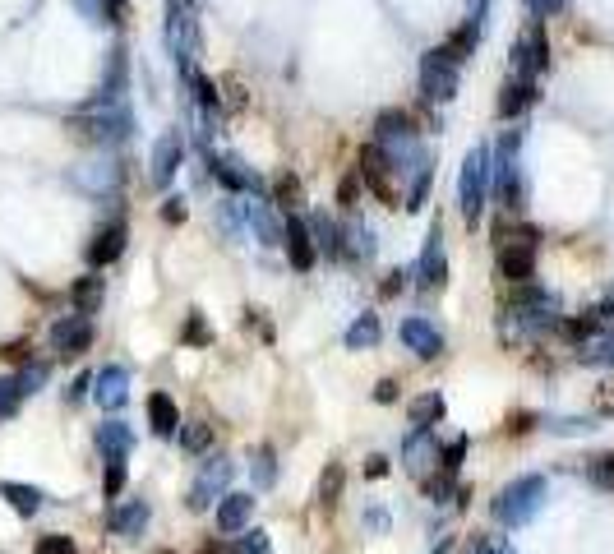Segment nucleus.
<instances>
[{
	"label": "nucleus",
	"instance_id": "1",
	"mask_svg": "<svg viewBox=\"0 0 614 554\" xmlns=\"http://www.w3.org/2000/svg\"><path fill=\"white\" fill-rule=\"evenodd\" d=\"M374 144H379V153L388 157L393 171H411V181H416L421 171H430V153H425L421 130L411 125L407 111H384V116L374 121Z\"/></svg>",
	"mask_w": 614,
	"mask_h": 554
},
{
	"label": "nucleus",
	"instance_id": "2",
	"mask_svg": "<svg viewBox=\"0 0 614 554\" xmlns=\"http://www.w3.org/2000/svg\"><path fill=\"white\" fill-rule=\"evenodd\" d=\"M65 130H74L79 139H88V144L97 148H111V144H125L134 130V116L125 102H88L84 111H74L70 121H65Z\"/></svg>",
	"mask_w": 614,
	"mask_h": 554
},
{
	"label": "nucleus",
	"instance_id": "3",
	"mask_svg": "<svg viewBox=\"0 0 614 554\" xmlns=\"http://www.w3.org/2000/svg\"><path fill=\"white\" fill-rule=\"evenodd\" d=\"M490 148L476 144L467 157H462V176H458V204H462V217L471 227L481 222L485 213V199H490V185H494V171H490Z\"/></svg>",
	"mask_w": 614,
	"mask_h": 554
},
{
	"label": "nucleus",
	"instance_id": "4",
	"mask_svg": "<svg viewBox=\"0 0 614 554\" xmlns=\"http://www.w3.org/2000/svg\"><path fill=\"white\" fill-rule=\"evenodd\" d=\"M545 508V476H518L513 485L494 494V518L504 527H527Z\"/></svg>",
	"mask_w": 614,
	"mask_h": 554
},
{
	"label": "nucleus",
	"instance_id": "5",
	"mask_svg": "<svg viewBox=\"0 0 614 554\" xmlns=\"http://www.w3.org/2000/svg\"><path fill=\"white\" fill-rule=\"evenodd\" d=\"M458 79H462V65L453 61L444 47L425 51V61H421V93H425V102H453V97H458Z\"/></svg>",
	"mask_w": 614,
	"mask_h": 554
},
{
	"label": "nucleus",
	"instance_id": "6",
	"mask_svg": "<svg viewBox=\"0 0 614 554\" xmlns=\"http://www.w3.org/2000/svg\"><path fill=\"white\" fill-rule=\"evenodd\" d=\"M494 171V190H499V204L518 208L522 204V185H518V134H504L499 139V157H490Z\"/></svg>",
	"mask_w": 614,
	"mask_h": 554
},
{
	"label": "nucleus",
	"instance_id": "7",
	"mask_svg": "<svg viewBox=\"0 0 614 554\" xmlns=\"http://www.w3.org/2000/svg\"><path fill=\"white\" fill-rule=\"evenodd\" d=\"M499 277H508L513 287L536 277V231H518V241H508L499 250Z\"/></svg>",
	"mask_w": 614,
	"mask_h": 554
},
{
	"label": "nucleus",
	"instance_id": "8",
	"mask_svg": "<svg viewBox=\"0 0 614 554\" xmlns=\"http://www.w3.org/2000/svg\"><path fill=\"white\" fill-rule=\"evenodd\" d=\"M356 171H361V181L370 185V194L379 199V204L402 208L398 204V190H393V181H388V171H393V167H388V157L379 153V144H374V139L361 148V157H356Z\"/></svg>",
	"mask_w": 614,
	"mask_h": 554
},
{
	"label": "nucleus",
	"instance_id": "9",
	"mask_svg": "<svg viewBox=\"0 0 614 554\" xmlns=\"http://www.w3.org/2000/svg\"><path fill=\"white\" fill-rule=\"evenodd\" d=\"M545 70H550V42H545V28H541V19H536V24L518 37V47H513V74L536 79V74H545Z\"/></svg>",
	"mask_w": 614,
	"mask_h": 554
},
{
	"label": "nucleus",
	"instance_id": "10",
	"mask_svg": "<svg viewBox=\"0 0 614 554\" xmlns=\"http://www.w3.org/2000/svg\"><path fill=\"white\" fill-rule=\"evenodd\" d=\"M88 347H93L88 314H70V319H56V324H51V351H56V356H84Z\"/></svg>",
	"mask_w": 614,
	"mask_h": 554
},
{
	"label": "nucleus",
	"instance_id": "11",
	"mask_svg": "<svg viewBox=\"0 0 614 554\" xmlns=\"http://www.w3.org/2000/svg\"><path fill=\"white\" fill-rule=\"evenodd\" d=\"M227 481H231V462L227 458H208L204 471H199V481L190 485V508H194V513L213 508V499L227 490Z\"/></svg>",
	"mask_w": 614,
	"mask_h": 554
},
{
	"label": "nucleus",
	"instance_id": "12",
	"mask_svg": "<svg viewBox=\"0 0 614 554\" xmlns=\"http://www.w3.org/2000/svg\"><path fill=\"white\" fill-rule=\"evenodd\" d=\"M167 47H171V56H176V65H190L194 51H199L194 19L181 10V5H176V0H171V10H167Z\"/></svg>",
	"mask_w": 614,
	"mask_h": 554
},
{
	"label": "nucleus",
	"instance_id": "13",
	"mask_svg": "<svg viewBox=\"0 0 614 554\" xmlns=\"http://www.w3.org/2000/svg\"><path fill=\"white\" fill-rule=\"evenodd\" d=\"M282 245H287L291 254V268H301V273H310L314 259H319V250H314V231L305 217L287 213V231H282Z\"/></svg>",
	"mask_w": 614,
	"mask_h": 554
},
{
	"label": "nucleus",
	"instance_id": "14",
	"mask_svg": "<svg viewBox=\"0 0 614 554\" xmlns=\"http://www.w3.org/2000/svg\"><path fill=\"white\" fill-rule=\"evenodd\" d=\"M444 273H448V264H444V227L434 222L430 236H425L421 264H416V282H421L425 291H434V287H444Z\"/></svg>",
	"mask_w": 614,
	"mask_h": 554
},
{
	"label": "nucleus",
	"instance_id": "15",
	"mask_svg": "<svg viewBox=\"0 0 614 554\" xmlns=\"http://www.w3.org/2000/svg\"><path fill=\"white\" fill-rule=\"evenodd\" d=\"M93 398L102 402V411H121L130 402V370L125 365H107V370L93 374Z\"/></svg>",
	"mask_w": 614,
	"mask_h": 554
},
{
	"label": "nucleus",
	"instance_id": "16",
	"mask_svg": "<svg viewBox=\"0 0 614 554\" xmlns=\"http://www.w3.org/2000/svg\"><path fill=\"white\" fill-rule=\"evenodd\" d=\"M402 462H407V471L416 476V481H425V476H430V467L439 462V439H434L425 425H416V434L402 444Z\"/></svg>",
	"mask_w": 614,
	"mask_h": 554
},
{
	"label": "nucleus",
	"instance_id": "17",
	"mask_svg": "<svg viewBox=\"0 0 614 554\" xmlns=\"http://www.w3.org/2000/svg\"><path fill=\"white\" fill-rule=\"evenodd\" d=\"M181 157H185V134L167 130L153 148V185H171V176L181 171Z\"/></svg>",
	"mask_w": 614,
	"mask_h": 554
},
{
	"label": "nucleus",
	"instance_id": "18",
	"mask_svg": "<svg viewBox=\"0 0 614 554\" xmlns=\"http://www.w3.org/2000/svg\"><path fill=\"white\" fill-rule=\"evenodd\" d=\"M125 241H130L125 222H107V227H102V231L93 236V241H88V264H93V268L116 264V259L125 254Z\"/></svg>",
	"mask_w": 614,
	"mask_h": 554
},
{
	"label": "nucleus",
	"instance_id": "19",
	"mask_svg": "<svg viewBox=\"0 0 614 554\" xmlns=\"http://www.w3.org/2000/svg\"><path fill=\"white\" fill-rule=\"evenodd\" d=\"M208 167H213V176H217L222 185H227L231 194H254V190H259V176H254V171L245 167L241 157H231V153L217 157V153H213V157H208Z\"/></svg>",
	"mask_w": 614,
	"mask_h": 554
},
{
	"label": "nucleus",
	"instance_id": "20",
	"mask_svg": "<svg viewBox=\"0 0 614 554\" xmlns=\"http://www.w3.org/2000/svg\"><path fill=\"white\" fill-rule=\"evenodd\" d=\"M241 208H245V222H250V231L259 236V245H282V231H287V222H277L268 199H245Z\"/></svg>",
	"mask_w": 614,
	"mask_h": 554
},
{
	"label": "nucleus",
	"instance_id": "21",
	"mask_svg": "<svg viewBox=\"0 0 614 554\" xmlns=\"http://www.w3.org/2000/svg\"><path fill=\"white\" fill-rule=\"evenodd\" d=\"M398 338L407 342L421 361H434L439 351H444V338H439V328H430L425 319H402V328H398Z\"/></svg>",
	"mask_w": 614,
	"mask_h": 554
},
{
	"label": "nucleus",
	"instance_id": "22",
	"mask_svg": "<svg viewBox=\"0 0 614 554\" xmlns=\"http://www.w3.org/2000/svg\"><path fill=\"white\" fill-rule=\"evenodd\" d=\"M250 513H254V494H222L217 499V531L236 536V531H245Z\"/></svg>",
	"mask_w": 614,
	"mask_h": 554
},
{
	"label": "nucleus",
	"instance_id": "23",
	"mask_svg": "<svg viewBox=\"0 0 614 554\" xmlns=\"http://www.w3.org/2000/svg\"><path fill=\"white\" fill-rule=\"evenodd\" d=\"M74 181L84 185L88 194H111L116 185H121V162H111V157H102V162H84V167L74 171Z\"/></svg>",
	"mask_w": 614,
	"mask_h": 554
},
{
	"label": "nucleus",
	"instance_id": "24",
	"mask_svg": "<svg viewBox=\"0 0 614 554\" xmlns=\"http://www.w3.org/2000/svg\"><path fill=\"white\" fill-rule=\"evenodd\" d=\"M531 102H536V79H522V74H513V79L499 88V116H504V121L522 116Z\"/></svg>",
	"mask_w": 614,
	"mask_h": 554
},
{
	"label": "nucleus",
	"instance_id": "25",
	"mask_svg": "<svg viewBox=\"0 0 614 554\" xmlns=\"http://www.w3.org/2000/svg\"><path fill=\"white\" fill-rule=\"evenodd\" d=\"M107 527L116 531V536H130V541H134V536H139V531L148 527V504H144V499H130V504H116V508H111V513H107Z\"/></svg>",
	"mask_w": 614,
	"mask_h": 554
},
{
	"label": "nucleus",
	"instance_id": "26",
	"mask_svg": "<svg viewBox=\"0 0 614 554\" xmlns=\"http://www.w3.org/2000/svg\"><path fill=\"white\" fill-rule=\"evenodd\" d=\"M97 448H102V458H125V453L134 448V430L125 421L97 425Z\"/></svg>",
	"mask_w": 614,
	"mask_h": 554
},
{
	"label": "nucleus",
	"instance_id": "27",
	"mask_svg": "<svg viewBox=\"0 0 614 554\" xmlns=\"http://www.w3.org/2000/svg\"><path fill=\"white\" fill-rule=\"evenodd\" d=\"M102 296H107V277H97V273L79 277V282L70 287V301H74V310H79V314H97Z\"/></svg>",
	"mask_w": 614,
	"mask_h": 554
},
{
	"label": "nucleus",
	"instance_id": "28",
	"mask_svg": "<svg viewBox=\"0 0 614 554\" xmlns=\"http://www.w3.org/2000/svg\"><path fill=\"white\" fill-rule=\"evenodd\" d=\"M148 421H153V434L171 439V434L181 430V411H176V402H171L167 393H153V398H148Z\"/></svg>",
	"mask_w": 614,
	"mask_h": 554
},
{
	"label": "nucleus",
	"instance_id": "29",
	"mask_svg": "<svg viewBox=\"0 0 614 554\" xmlns=\"http://www.w3.org/2000/svg\"><path fill=\"white\" fill-rule=\"evenodd\" d=\"M476 42H481V24H476V19H467V24H462L458 28V33H453V37H448V42H444V51H448V56H453V61H467V56H476Z\"/></svg>",
	"mask_w": 614,
	"mask_h": 554
},
{
	"label": "nucleus",
	"instance_id": "30",
	"mask_svg": "<svg viewBox=\"0 0 614 554\" xmlns=\"http://www.w3.org/2000/svg\"><path fill=\"white\" fill-rule=\"evenodd\" d=\"M0 494L10 499V508L19 513V518H33L37 508H42V490H33V485H0Z\"/></svg>",
	"mask_w": 614,
	"mask_h": 554
},
{
	"label": "nucleus",
	"instance_id": "31",
	"mask_svg": "<svg viewBox=\"0 0 614 554\" xmlns=\"http://www.w3.org/2000/svg\"><path fill=\"white\" fill-rule=\"evenodd\" d=\"M411 425H425L430 430L434 421H444V398L439 393H421V398H411Z\"/></svg>",
	"mask_w": 614,
	"mask_h": 554
},
{
	"label": "nucleus",
	"instance_id": "32",
	"mask_svg": "<svg viewBox=\"0 0 614 554\" xmlns=\"http://www.w3.org/2000/svg\"><path fill=\"white\" fill-rule=\"evenodd\" d=\"M102 102H125V51H111V70L102 79Z\"/></svg>",
	"mask_w": 614,
	"mask_h": 554
},
{
	"label": "nucleus",
	"instance_id": "33",
	"mask_svg": "<svg viewBox=\"0 0 614 554\" xmlns=\"http://www.w3.org/2000/svg\"><path fill=\"white\" fill-rule=\"evenodd\" d=\"M374 342H379V314H361V319L347 328V347L365 351V347H374Z\"/></svg>",
	"mask_w": 614,
	"mask_h": 554
},
{
	"label": "nucleus",
	"instance_id": "34",
	"mask_svg": "<svg viewBox=\"0 0 614 554\" xmlns=\"http://www.w3.org/2000/svg\"><path fill=\"white\" fill-rule=\"evenodd\" d=\"M250 476H254V490H273V481H277V458H273V448H268V444L254 453Z\"/></svg>",
	"mask_w": 614,
	"mask_h": 554
},
{
	"label": "nucleus",
	"instance_id": "35",
	"mask_svg": "<svg viewBox=\"0 0 614 554\" xmlns=\"http://www.w3.org/2000/svg\"><path fill=\"white\" fill-rule=\"evenodd\" d=\"M314 236H319V250L328 254V259H342V254H347V245H342V231L333 227V222H328V217H319V222H314Z\"/></svg>",
	"mask_w": 614,
	"mask_h": 554
},
{
	"label": "nucleus",
	"instance_id": "36",
	"mask_svg": "<svg viewBox=\"0 0 614 554\" xmlns=\"http://www.w3.org/2000/svg\"><path fill=\"white\" fill-rule=\"evenodd\" d=\"M582 361H591V365H614V333H596V338L587 342V351H582Z\"/></svg>",
	"mask_w": 614,
	"mask_h": 554
},
{
	"label": "nucleus",
	"instance_id": "37",
	"mask_svg": "<svg viewBox=\"0 0 614 554\" xmlns=\"http://www.w3.org/2000/svg\"><path fill=\"white\" fill-rule=\"evenodd\" d=\"M125 490V458H107V471H102V494L116 499Z\"/></svg>",
	"mask_w": 614,
	"mask_h": 554
},
{
	"label": "nucleus",
	"instance_id": "38",
	"mask_svg": "<svg viewBox=\"0 0 614 554\" xmlns=\"http://www.w3.org/2000/svg\"><path fill=\"white\" fill-rule=\"evenodd\" d=\"M181 444L190 448V453H204V448L213 444V425H204V421L185 425V430H181Z\"/></svg>",
	"mask_w": 614,
	"mask_h": 554
},
{
	"label": "nucleus",
	"instance_id": "39",
	"mask_svg": "<svg viewBox=\"0 0 614 554\" xmlns=\"http://www.w3.org/2000/svg\"><path fill=\"white\" fill-rule=\"evenodd\" d=\"M338 494H342V467L333 462V467L324 471V481H319V499H324V508H338Z\"/></svg>",
	"mask_w": 614,
	"mask_h": 554
},
{
	"label": "nucleus",
	"instance_id": "40",
	"mask_svg": "<svg viewBox=\"0 0 614 554\" xmlns=\"http://www.w3.org/2000/svg\"><path fill=\"white\" fill-rule=\"evenodd\" d=\"M347 250L351 254H361V259H370V254H374V231L370 227H361V222H351V227H347Z\"/></svg>",
	"mask_w": 614,
	"mask_h": 554
},
{
	"label": "nucleus",
	"instance_id": "41",
	"mask_svg": "<svg viewBox=\"0 0 614 554\" xmlns=\"http://www.w3.org/2000/svg\"><path fill=\"white\" fill-rule=\"evenodd\" d=\"M273 204L291 213V208L301 204V181H296V176H282V181H277V190H273Z\"/></svg>",
	"mask_w": 614,
	"mask_h": 554
},
{
	"label": "nucleus",
	"instance_id": "42",
	"mask_svg": "<svg viewBox=\"0 0 614 554\" xmlns=\"http://www.w3.org/2000/svg\"><path fill=\"white\" fill-rule=\"evenodd\" d=\"M24 402V388H19V374L14 379H0V416H14Z\"/></svg>",
	"mask_w": 614,
	"mask_h": 554
},
{
	"label": "nucleus",
	"instance_id": "43",
	"mask_svg": "<svg viewBox=\"0 0 614 554\" xmlns=\"http://www.w3.org/2000/svg\"><path fill=\"white\" fill-rule=\"evenodd\" d=\"M236 554H273V541H268V531H245L241 541H236Z\"/></svg>",
	"mask_w": 614,
	"mask_h": 554
},
{
	"label": "nucleus",
	"instance_id": "44",
	"mask_svg": "<svg viewBox=\"0 0 614 554\" xmlns=\"http://www.w3.org/2000/svg\"><path fill=\"white\" fill-rule=\"evenodd\" d=\"M462 458H467V439H453V444L439 453V462H444V476H458Z\"/></svg>",
	"mask_w": 614,
	"mask_h": 554
},
{
	"label": "nucleus",
	"instance_id": "45",
	"mask_svg": "<svg viewBox=\"0 0 614 554\" xmlns=\"http://www.w3.org/2000/svg\"><path fill=\"white\" fill-rule=\"evenodd\" d=\"M425 194H430V171H421V176L411 181V190H407V208H411V213H421V208H425Z\"/></svg>",
	"mask_w": 614,
	"mask_h": 554
},
{
	"label": "nucleus",
	"instance_id": "46",
	"mask_svg": "<svg viewBox=\"0 0 614 554\" xmlns=\"http://www.w3.org/2000/svg\"><path fill=\"white\" fill-rule=\"evenodd\" d=\"M47 365H28V370L24 374H19V388H24V398H28V393H37V388H42V384H47Z\"/></svg>",
	"mask_w": 614,
	"mask_h": 554
},
{
	"label": "nucleus",
	"instance_id": "47",
	"mask_svg": "<svg viewBox=\"0 0 614 554\" xmlns=\"http://www.w3.org/2000/svg\"><path fill=\"white\" fill-rule=\"evenodd\" d=\"M591 481L605 485V490H614V453H605V458H596V467H591Z\"/></svg>",
	"mask_w": 614,
	"mask_h": 554
},
{
	"label": "nucleus",
	"instance_id": "48",
	"mask_svg": "<svg viewBox=\"0 0 614 554\" xmlns=\"http://www.w3.org/2000/svg\"><path fill=\"white\" fill-rule=\"evenodd\" d=\"M356 199H361V171H356V176H347V181L338 185V204L342 208H356Z\"/></svg>",
	"mask_w": 614,
	"mask_h": 554
},
{
	"label": "nucleus",
	"instance_id": "49",
	"mask_svg": "<svg viewBox=\"0 0 614 554\" xmlns=\"http://www.w3.org/2000/svg\"><path fill=\"white\" fill-rule=\"evenodd\" d=\"M102 19L107 24H125L130 19V0H102Z\"/></svg>",
	"mask_w": 614,
	"mask_h": 554
},
{
	"label": "nucleus",
	"instance_id": "50",
	"mask_svg": "<svg viewBox=\"0 0 614 554\" xmlns=\"http://www.w3.org/2000/svg\"><path fill=\"white\" fill-rule=\"evenodd\" d=\"M471 554H513V545H508L504 536H485V541L471 545Z\"/></svg>",
	"mask_w": 614,
	"mask_h": 554
},
{
	"label": "nucleus",
	"instance_id": "51",
	"mask_svg": "<svg viewBox=\"0 0 614 554\" xmlns=\"http://www.w3.org/2000/svg\"><path fill=\"white\" fill-rule=\"evenodd\" d=\"M185 342H194V347H204V342H208V328H204V314H199V310L190 314V328H185Z\"/></svg>",
	"mask_w": 614,
	"mask_h": 554
},
{
	"label": "nucleus",
	"instance_id": "52",
	"mask_svg": "<svg viewBox=\"0 0 614 554\" xmlns=\"http://www.w3.org/2000/svg\"><path fill=\"white\" fill-rule=\"evenodd\" d=\"M527 10L536 14V19H550V14L564 10V0H527Z\"/></svg>",
	"mask_w": 614,
	"mask_h": 554
},
{
	"label": "nucleus",
	"instance_id": "53",
	"mask_svg": "<svg viewBox=\"0 0 614 554\" xmlns=\"http://www.w3.org/2000/svg\"><path fill=\"white\" fill-rule=\"evenodd\" d=\"M37 554H74V545H70V536H51V541H42Z\"/></svg>",
	"mask_w": 614,
	"mask_h": 554
},
{
	"label": "nucleus",
	"instance_id": "54",
	"mask_svg": "<svg viewBox=\"0 0 614 554\" xmlns=\"http://www.w3.org/2000/svg\"><path fill=\"white\" fill-rule=\"evenodd\" d=\"M162 222H171V227H176V222H185V204H181V199H167V204H162Z\"/></svg>",
	"mask_w": 614,
	"mask_h": 554
},
{
	"label": "nucleus",
	"instance_id": "55",
	"mask_svg": "<svg viewBox=\"0 0 614 554\" xmlns=\"http://www.w3.org/2000/svg\"><path fill=\"white\" fill-rule=\"evenodd\" d=\"M88 388H93V374H79L70 384V402H79V398H88Z\"/></svg>",
	"mask_w": 614,
	"mask_h": 554
},
{
	"label": "nucleus",
	"instance_id": "56",
	"mask_svg": "<svg viewBox=\"0 0 614 554\" xmlns=\"http://www.w3.org/2000/svg\"><path fill=\"white\" fill-rule=\"evenodd\" d=\"M374 398H379V402H398V384H393V379H384V384L374 388Z\"/></svg>",
	"mask_w": 614,
	"mask_h": 554
},
{
	"label": "nucleus",
	"instance_id": "57",
	"mask_svg": "<svg viewBox=\"0 0 614 554\" xmlns=\"http://www.w3.org/2000/svg\"><path fill=\"white\" fill-rule=\"evenodd\" d=\"M365 476H374V481H379V476H388V458H370V462H365Z\"/></svg>",
	"mask_w": 614,
	"mask_h": 554
},
{
	"label": "nucleus",
	"instance_id": "58",
	"mask_svg": "<svg viewBox=\"0 0 614 554\" xmlns=\"http://www.w3.org/2000/svg\"><path fill=\"white\" fill-rule=\"evenodd\" d=\"M365 527H370V531H388V513H379V508H374V513H365Z\"/></svg>",
	"mask_w": 614,
	"mask_h": 554
},
{
	"label": "nucleus",
	"instance_id": "59",
	"mask_svg": "<svg viewBox=\"0 0 614 554\" xmlns=\"http://www.w3.org/2000/svg\"><path fill=\"white\" fill-rule=\"evenodd\" d=\"M402 277H407V273H388V282L379 291H384V296H398V291H402Z\"/></svg>",
	"mask_w": 614,
	"mask_h": 554
},
{
	"label": "nucleus",
	"instance_id": "60",
	"mask_svg": "<svg viewBox=\"0 0 614 554\" xmlns=\"http://www.w3.org/2000/svg\"><path fill=\"white\" fill-rule=\"evenodd\" d=\"M485 14H490V0H471V19L476 24H485Z\"/></svg>",
	"mask_w": 614,
	"mask_h": 554
},
{
	"label": "nucleus",
	"instance_id": "61",
	"mask_svg": "<svg viewBox=\"0 0 614 554\" xmlns=\"http://www.w3.org/2000/svg\"><path fill=\"white\" fill-rule=\"evenodd\" d=\"M448 550H453V545H448V541H444V545H439V550H434V554H448Z\"/></svg>",
	"mask_w": 614,
	"mask_h": 554
}]
</instances>
